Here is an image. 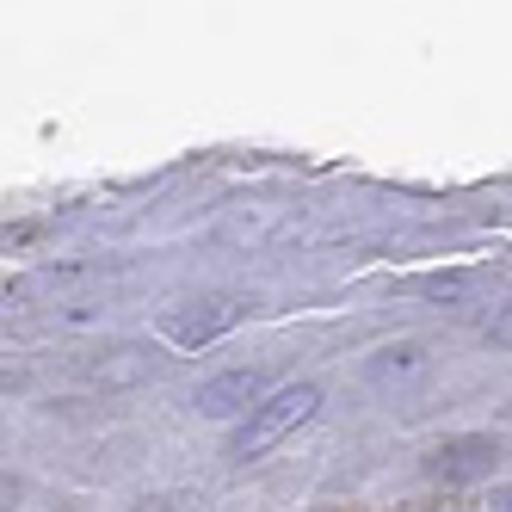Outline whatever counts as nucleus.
Wrapping results in <instances>:
<instances>
[{
  "label": "nucleus",
  "instance_id": "f257e3e1",
  "mask_svg": "<svg viewBox=\"0 0 512 512\" xmlns=\"http://www.w3.org/2000/svg\"><path fill=\"white\" fill-rule=\"evenodd\" d=\"M315 408H321V383H290V389L266 395L260 408L247 414L241 438H235V463H260L266 451L284 445V438H297V432L315 420Z\"/></svg>",
  "mask_w": 512,
  "mask_h": 512
},
{
  "label": "nucleus",
  "instance_id": "f03ea898",
  "mask_svg": "<svg viewBox=\"0 0 512 512\" xmlns=\"http://www.w3.org/2000/svg\"><path fill=\"white\" fill-rule=\"evenodd\" d=\"M500 457H506L500 438H488V432H457V438H445V445L426 451V475H432V482H445V488H463V482L494 475Z\"/></svg>",
  "mask_w": 512,
  "mask_h": 512
},
{
  "label": "nucleus",
  "instance_id": "7ed1b4c3",
  "mask_svg": "<svg viewBox=\"0 0 512 512\" xmlns=\"http://www.w3.org/2000/svg\"><path fill=\"white\" fill-rule=\"evenodd\" d=\"M260 401H266V383H260V371H223V377L198 383L192 408H198L204 420H235V414H253Z\"/></svg>",
  "mask_w": 512,
  "mask_h": 512
},
{
  "label": "nucleus",
  "instance_id": "20e7f679",
  "mask_svg": "<svg viewBox=\"0 0 512 512\" xmlns=\"http://www.w3.org/2000/svg\"><path fill=\"white\" fill-rule=\"evenodd\" d=\"M241 321V303L235 297H204V303H186L167 315V340L173 346H210L216 334H229Z\"/></svg>",
  "mask_w": 512,
  "mask_h": 512
},
{
  "label": "nucleus",
  "instance_id": "39448f33",
  "mask_svg": "<svg viewBox=\"0 0 512 512\" xmlns=\"http://www.w3.org/2000/svg\"><path fill=\"white\" fill-rule=\"evenodd\" d=\"M371 377H377V383H408V377H426V352H420V346H389V352H377Z\"/></svg>",
  "mask_w": 512,
  "mask_h": 512
},
{
  "label": "nucleus",
  "instance_id": "423d86ee",
  "mask_svg": "<svg viewBox=\"0 0 512 512\" xmlns=\"http://www.w3.org/2000/svg\"><path fill=\"white\" fill-rule=\"evenodd\" d=\"M93 377L99 383H136V377H149V358L142 352H112V364H93Z\"/></svg>",
  "mask_w": 512,
  "mask_h": 512
},
{
  "label": "nucleus",
  "instance_id": "0eeeda50",
  "mask_svg": "<svg viewBox=\"0 0 512 512\" xmlns=\"http://www.w3.org/2000/svg\"><path fill=\"white\" fill-rule=\"evenodd\" d=\"M414 290H420V297H438V303H451V297H463V290H469V278H420Z\"/></svg>",
  "mask_w": 512,
  "mask_h": 512
},
{
  "label": "nucleus",
  "instance_id": "6e6552de",
  "mask_svg": "<svg viewBox=\"0 0 512 512\" xmlns=\"http://www.w3.org/2000/svg\"><path fill=\"white\" fill-rule=\"evenodd\" d=\"M19 500H25V482L19 475H0V512H19Z\"/></svg>",
  "mask_w": 512,
  "mask_h": 512
},
{
  "label": "nucleus",
  "instance_id": "1a4fd4ad",
  "mask_svg": "<svg viewBox=\"0 0 512 512\" xmlns=\"http://www.w3.org/2000/svg\"><path fill=\"white\" fill-rule=\"evenodd\" d=\"M488 334H494V346H512V309H500V315H494Z\"/></svg>",
  "mask_w": 512,
  "mask_h": 512
},
{
  "label": "nucleus",
  "instance_id": "9d476101",
  "mask_svg": "<svg viewBox=\"0 0 512 512\" xmlns=\"http://www.w3.org/2000/svg\"><path fill=\"white\" fill-rule=\"evenodd\" d=\"M488 512H512V482H506V488L494 494V506H488Z\"/></svg>",
  "mask_w": 512,
  "mask_h": 512
},
{
  "label": "nucleus",
  "instance_id": "9b49d317",
  "mask_svg": "<svg viewBox=\"0 0 512 512\" xmlns=\"http://www.w3.org/2000/svg\"><path fill=\"white\" fill-rule=\"evenodd\" d=\"M136 512H173V506H167V500H142Z\"/></svg>",
  "mask_w": 512,
  "mask_h": 512
},
{
  "label": "nucleus",
  "instance_id": "f8f14e48",
  "mask_svg": "<svg viewBox=\"0 0 512 512\" xmlns=\"http://www.w3.org/2000/svg\"><path fill=\"white\" fill-rule=\"evenodd\" d=\"M56 512H81V506H56Z\"/></svg>",
  "mask_w": 512,
  "mask_h": 512
}]
</instances>
